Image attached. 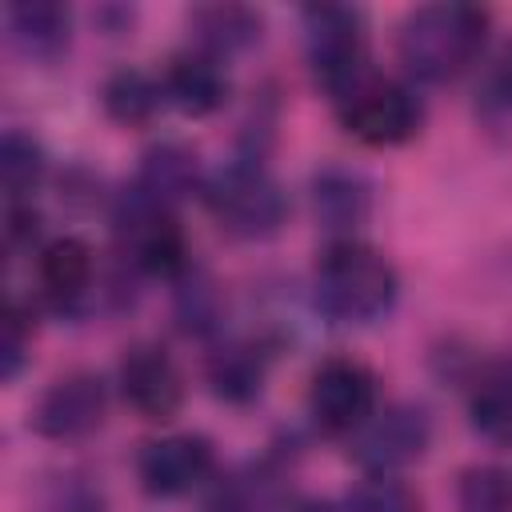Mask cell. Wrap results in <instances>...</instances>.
<instances>
[{
    "label": "cell",
    "mask_w": 512,
    "mask_h": 512,
    "mask_svg": "<svg viewBox=\"0 0 512 512\" xmlns=\"http://www.w3.org/2000/svg\"><path fill=\"white\" fill-rule=\"evenodd\" d=\"M492 16L480 4H420L396 24V60L420 84H448L476 68L488 48Z\"/></svg>",
    "instance_id": "obj_1"
},
{
    "label": "cell",
    "mask_w": 512,
    "mask_h": 512,
    "mask_svg": "<svg viewBox=\"0 0 512 512\" xmlns=\"http://www.w3.org/2000/svg\"><path fill=\"white\" fill-rule=\"evenodd\" d=\"M400 300V276L384 252L356 240H328L312 268V308L332 324H376Z\"/></svg>",
    "instance_id": "obj_2"
},
{
    "label": "cell",
    "mask_w": 512,
    "mask_h": 512,
    "mask_svg": "<svg viewBox=\"0 0 512 512\" xmlns=\"http://www.w3.org/2000/svg\"><path fill=\"white\" fill-rule=\"evenodd\" d=\"M200 200L216 228L232 240H268L288 220V192L268 172V164L252 156H232L224 168H216Z\"/></svg>",
    "instance_id": "obj_3"
},
{
    "label": "cell",
    "mask_w": 512,
    "mask_h": 512,
    "mask_svg": "<svg viewBox=\"0 0 512 512\" xmlns=\"http://www.w3.org/2000/svg\"><path fill=\"white\" fill-rule=\"evenodd\" d=\"M304 24V60L312 84L336 104L360 80L372 76L368 68V20L352 4H308L300 12Z\"/></svg>",
    "instance_id": "obj_4"
},
{
    "label": "cell",
    "mask_w": 512,
    "mask_h": 512,
    "mask_svg": "<svg viewBox=\"0 0 512 512\" xmlns=\"http://www.w3.org/2000/svg\"><path fill=\"white\" fill-rule=\"evenodd\" d=\"M112 232L124 268L136 276H160L176 284L192 268V248L176 212L144 200L132 184L112 200Z\"/></svg>",
    "instance_id": "obj_5"
},
{
    "label": "cell",
    "mask_w": 512,
    "mask_h": 512,
    "mask_svg": "<svg viewBox=\"0 0 512 512\" xmlns=\"http://www.w3.org/2000/svg\"><path fill=\"white\" fill-rule=\"evenodd\" d=\"M336 112H340L344 132L368 148L408 144L424 124L420 96L404 80L376 76V72L368 80H360L344 100H336Z\"/></svg>",
    "instance_id": "obj_6"
},
{
    "label": "cell",
    "mask_w": 512,
    "mask_h": 512,
    "mask_svg": "<svg viewBox=\"0 0 512 512\" xmlns=\"http://www.w3.org/2000/svg\"><path fill=\"white\" fill-rule=\"evenodd\" d=\"M380 408L376 372L356 356H324L308 376V416L324 436L360 432Z\"/></svg>",
    "instance_id": "obj_7"
},
{
    "label": "cell",
    "mask_w": 512,
    "mask_h": 512,
    "mask_svg": "<svg viewBox=\"0 0 512 512\" xmlns=\"http://www.w3.org/2000/svg\"><path fill=\"white\" fill-rule=\"evenodd\" d=\"M432 444V416L424 404H384L372 420L348 436V456L364 468V476H396L416 464Z\"/></svg>",
    "instance_id": "obj_8"
},
{
    "label": "cell",
    "mask_w": 512,
    "mask_h": 512,
    "mask_svg": "<svg viewBox=\"0 0 512 512\" xmlns=\"http://www.w3.org/2000/svg\"><path fill=\"white\" fill-rule=\"evenodd\" d=\"M108 416V384L100 372L88 368H72L64 376H56L40 400L32 404L28 428L44 440L56 444H72V440H88Z\"/></svg>",
    "instance_id": "obj_9"
},
{
    "label": "cell",
    "mask_w": 512,
    "mask_h": 512,
    "mask_svg": "<svg viewBox=\"0 0 512 512\" xmlns=\"http://www.w3.org/2000/svg\"><path fill=\"white\" fill-rule=\"evenodd\" d=\"M216 476V448L200 432L156 436L136 452V480L156 500H176Z\"/></svg>",
    "instance_id": "obj_10"
},
{
    "label": "cell",
    "mask_w": 512,
    "mask_h": 512,
    "mask_svg": "<svg viewBox=\"0 0 512 512\" xmlns=\"http://www.w3.org/2000/svg\"><path fill=\"white\" fill-rule=\"evenodd\" d=\"M116 384H120L124 404L152 424H168L184 408V372L176 368V360L168 356L164 344L140 340V344L124 348Z\"/></svg>",
    "instance_id": "obj_11"
},
{
    "label": "cell",
    "mask_w": 512,
    "mask_h": 512,
    "mask_svg": "<svg viewBox=\"0 0 512 512\" xmlns=\"http://www.w3.org/2000/svg\"><path fill=\"white\" fill-rule=\"evenodd\" d=\"M308 192H312V216L332 240H356L376 200L372 180L348 164H320L308 180Z\"/></svg>",
    "instance_id": "obj_12"
},
{
    "label": "cell",
    "mask_w": 512,
    "mask_h": 512,
    "mask_svg": "<svg viewBox=\"0 0 512 512\" xmlns=\"http://www.w3.org/2000/svg\"><path fill=\"white\" fill-rule=\"evenodd\" d=\"M200 512H288V472L276 456L216 472L204 484Z\"/></svg>",
    "instance_id": "obj_13"
},
{
    "label": "cell",
    "mask_w": 512,
    "mask_h": 512,
    "mask_svg": "<svg viewBox=\"0 0 512 512\" xmlns=\"http://www.w3.org/2000/svg\"><path fill=\"white\" fill-rule=\"evenodd\" d=\"M36 284L56 312H80L96 288V256L80 236H56L36 248Z\"/></svg>",
    "instance_id": "obj_14"
},
{
    "label": "cell",
    "mask_w": 512,
    "mask_h": 512,
    "mask_svg": "<svg viewBox=\"0 0 512 512\" xmlns=\"http://www.w3.org/2000/svg\"><path fill=\"white\" fill-rule=\"evenodd\" d=\"M204 184H208V176L200 172L196 152H192L188 144H180V140H160V144H152V148L140 156V168H136V176H132V188H136L144 200H152V204H160V208H172V212H176L184 200L204 196Z\"/></svg>",
    "instance_id": "obj_15"
},
{
    "label": "cell",
    "mask_w": 512,
    "mask_h": 512,
    "mask_svg": "<svg viewBox=\"0 0 512 512\" xmlns=\"http://www.w3.org/2000/svg\"><path fill=\"white\" fill-rule=\"evenodd\" d=\"M276 344L264 336H244V340H224L212 348L208 356V384L224 404H256L264 384H268V368H272Z\"/></svg>",
    "instance_id": "obj_16"
},
{
    "label": "cell",
    "mask_w": 512,
    "mask_h": 512,
    "mask_svg": "<svg viewBox=\"0 0 512 512\" xmlns=\"http://www.w3.org/2000/svg\"><path fill=\"white\" fill-rule=\"evenodd\" d=\"M4 24L12 48L28 64H56L72 44V8L60 0H12Z\"/></svg>",
    "instance_id": "obj_17"
},
{
    "label": "cell",
    "mask_w": 512,
    "mask_h": 512,
    "mask_svg": "<svg viewBox=\"0 0 512 512\" xmlns=\"http://www.w3.org/2000/svg\"><path fill=\"white\" fill-rule=\"evenodd\" d=\"M160 84H164V100L176 112L192 116V120L220 112L224 100H228V72H224V64L204 56V52H196V48L176 52L164 64Z\"/></svg>",
    "instance_id": "obj_18"
},
{
    "label": "cell",
    "mask_w": 512,
    "mask_h": 512,
    "mask_svg": "<svg viewBox=\"0 0 512 512\" xmlns=\"http://www.w3.org/2000/svg\"><path fill=\"white\" fill-rule=\"evenodd\" d=\"M188 32H192L196 52L224 64L228 56H240V52L260 44L264 16L248 4H200L188 16Z\"/></svg>",
    "instance_id": "obj_19"
},
{
    "label": "cell",
    "mask_w": 512,
    "mask_h": 512,
    "mask_svg": "<svg viewBox=\"0 0 512 512\" xmlns=\"http://www.w3.org/2000/svg\"><path fill=\"white\" fill-rule=\"evenodd\" d=\"M468 420L488 444L512 448V364H488L472 376Z\"/></svg>",
    "instance_id": "obj_20"
},
{
    "label": "cell",
    "mask_w": 512,
    "mask_h": 512,
    "mask_svg": "<svg viewBox=\"0 0 512 512\" xmlns=\"http://www.w3.org/2000/svg\"><path fill=\"white\" fill-rule=\"evenodd\" d=\"M164 104L168 100H164L160 76H152L144 68H116L100 84V108L120 128H144Z\"/></svg>",
    "instance_id": "obj_21"
},
{
    "label": "cell",
    "mask_w": 512,
    "mask_h": 512,
    "mask_svg": "<svg viewBox=\"0 0 512 512\" xmlns=\"http://www.w3.org/2000/svg\"><path fill=\"white\" fill-rule=\"evenodd\" d=\"M172 312H176V324L184 336H216L220 324H224V292L220 284L204 272V268H188L180 280H176V292H172Z\"/></svg>",
    "instance_id": "obj_22"
},
{
    "label": "cell",
    "mask_w": 512,
    "mask_h": 512,
    "mask_svg": "<svg viewBox=\"0 0 512 512\" xmlns=\"http://www.w3.org/2000/svg\"><path fill=\"white\" fill-rule=\"evenodd\" d=\"M44 172H48V160L40 140L24 128H8L0 140V180H4L8 204H32V192L40 188Z\"/></svg>",
    "instance_id": "obj_23"
},
{
    "label": "cell",
    "mask_w": 512,
    "mask_h": 512,
    "mask_svg": "<svg viewBox=\"0 0 512 512\" xmlns=\"http://www.w3.org/2000/svg\"><path fill=\"white\" fill-rule=\"evenodd\" d=\"M460 512H512V472L500 464H468L456 476Z\"/></svg>",
    "instance_id": "obj_24"
},
{
    "label": "cell",
    "mask_w": 512,
    "mask_h": 512,
    "mask_svg": "<svg viewBox=\"0 0 512 512\" xmlns=\"http://www.w3.org/2000/svg\"><path fill=\"white\" fill-rule=\"evenodd\" d=\"M344 512H420V496L400 476H364L340 496Z\"/></svg>",
    "instance_id": "obj_25"
},
{
    "label": "cell",
    "mask_w": 512,
    "mask_h": 512,
    "mask_svg": "<svg viewBox=\"0 0 512 512\" xmlns=\"http://www.w3.org/2000/svg\"><path fill=\"white\" fill-rule=\"evenodd\" d=\"M476 112L484 120H512V40L496 48L476 84Z\"/></svg>",
    "instance_id": "obj_26"
},
{
    "label": "cell",
    "mask_w": 512,
    "mask_h": 512,
    "mask_svg": "<svg viewBox=\"0 0 512 512\" xmlns=\"http://www.w3.org/2000/svg\"><path fill=\"white\" fill-rule=\"evenodd\" d=\"M32 332H36L32 308H24L20 300H8L4 304V336H0V376H4V384H12L24 372L28 352H32Z\"/></svg>",
    "instance_id": "obj_27"
},
{
    "label": "cell",
    "mask_w": 512,
    "mask_h": 512,
    "mask_svg": "<svg viewBox=\"0 0 512 512\" xmlns=\"http://www.w3.org/2000/svg\"><path fill=\"white\" fill-rule=\"evenodd\" d=\"M52 512H108V504H104V496H100V488L92 480L72 476V480H64L56 488Z\"/></svg>",
    "instance_id": "obj_28"
},
{
    "label": "cell",
    "mask_w": 512,
    "mask_h": 512,
    "mask_svg": "<svg viewBox=\"0 0 512 512\" xmlns=\"http://www.w3.org/2000/svg\"><path fill=\"white\" fill-rule=\"evenodd\" d=\"M132 20H136V12L124 8V4H104V8H96V24H100L108 36H124V32L132 28Z\"/></svg>",
    "instance_id": "obj_29"
},
{
    "label": "cell",
    "mask_w": 512,
    "mask_h": 512,
    "mask_svg": "<svg viewBox=\"0 0 512 512\" xmlns=\"http://www.w3.org/2000/svg\"><path fill=\"white\" fill-rule=\"evenodd\" d=\"M300 512H344V504H340V496L336 500H308V504H300Z\"/></svg>",
    "instance_id": "obj_30"
}]
</instances>
